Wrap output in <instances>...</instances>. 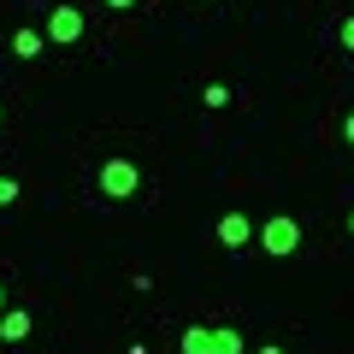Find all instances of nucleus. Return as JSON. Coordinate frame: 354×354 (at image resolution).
I'll return each mask as SVG.
<instances>
[{
    "instance_id": "obj_1",
    "label": "nucleus",
    "mask_w": 354,
    "mask_h": 354,
    "mask_svg": "<svg viewBox=\"0 0 354 354\" xmlns=\"http://www.w3.org/2000/svg\"><path fill=\"white\" fill-rule=\"evenodd\" d=\"M254 242H260V254H272V260H290V254L301 248V225H295L290 213H272L260 230H254Z\"/></svg>"
},
{
    "instance_id": "obj_2",
    "label": "nucleus",
    "mask_w": 354,
    "mask_h": 354,
    "mask_svg": "<svg viewBox=\"0 0 354 354\" xmlns=\"http://www.w3.org/2000/svg\"><path fill=\"white\" fill-rule=\"evenodd\" d=\"M136 189H142V171H136V160L113 153V160L101 165V195H106V201H136Z\"/></svg>"
},
{
    "instance_id": "obj_3",
    "label": "nucleus",
    "mask_w": 354,
    "mask_h": 354,
    "mask_svg": "<svg viewBox=\"0 0 354 354\" xmlns=\"http://www.w3.org/2000/svg\"><path fill=\"white\" fill-rule=\"evenodd\" d=\"M83 30H88V18L77 12L71 0H59V6L48 12V24H41V36H48L53 48H71V41H83Z\"/></svg>"
},
{
    "instance_id": "obj_4",
    "label": "nucleus",
    "mask_w": 354,
    "mask_h": 354,
    "mask_svg": "<svg viewBox=\"0 0 354 354\" xmlns=\"http://www.w3.org/2000/svg\"><path fill=\"white\" fill-rule=\"evenodd\" d=\"M218 242H225V248H248V242H254L248 213H225V218H218Z\"/></svg>"
},
{
    "instance_id": "obj_5",
    "label": "nucleus",
    "mask_w": 354,
    "mask_h": 354,
    "mask_svg": "<svg viewBox=\"0 0 354 354\" xmlns=\"http://www.w3.org/2000/svg\"><path fill=\"white\" fill-rule=\"evenodd\" d=\"M30 330H36V319L24 307H0V342H24Z\"/></svg>"
},
{
    "instance_id": "obj_6",
    "label": "nucleus",
    "mask_w": 354,
    "mask_h": 354,
    "mask_svg": "<svg viewBox=\"0 0 354 354\" xmlns=\"http://www.w3.org/2000/svg\"><path fill=\"white\" fill-rule=\"evenodd\" d=\"M41 48H48V36H41V30H30V24L12 30V53H18V59H41Z\"/></svg>"
},
{
    "instance_id": "obj_7",
    "label": "nucleus",
    "mask_w": 354,
    "mask_h": 354,
    "mask_svg": "<svg viewBox=\"0 0 354 354\" xmlns=\"http://www.w3.org/2000/svg\"><path fill=\"white\" fill-rule=\"evenodd\" d=\"M177 354H213V325H189L177 337Z\"/></svg>"
},
{
    "instance_id": "obj_8",
    "label": "nucleus",
    "mask_w": 354,
    "mask_h": 354,
    "mask_svg": "<svg viewBox=\"0 0 354 354\" xmlns=\"http://www.w3.org/2000/svg\"><path fill=\"white\" fill-rule=\"evenodd\" d=\"M213 354H248V337L230 325H213Z\"/></svg>"
},
{
    "instance_id": "obj_9",
    "label": "nucleus",
    "mask_w": 354,
    "mask_h": 354,
    "mask_svg": "<svg viewBox=\"0 0 354 354\" xmlns=\"http://www.w3.org/2000/svg\"><path fill=\"white\" fill-rule=\"evenodd\" d=\"M201 106H230V88L225 83H207L201 88Z\"/></svg>"
},
{
    "instance_id": "obj_10",
    "label": "nucleus",
    "mask_w": 354,
    "mask_h": 354,
    "mask_svg": "<svg viewBox=\"0 0 354 354\" xmlns=\"http://www.w3.org/2000/svg\"><path fill=\"white\" fill-rule=\"evenodd\" d=\"M18 201H24V189H18L12 177H0V213H6V207H18Z\"/></svg>"
},
{
    "instance_id": "obj_11",
    "label": "nucleus",
    "mask_w": 354,
    "mask_h": 354,
    "mask_svg": "<svg viewBox=\"0 0 354 354\" xmlns=\"http://www.w3.org/2000/svg\"><path fill=\"white\" fill-rule=\"evenodd\" d=\"M342 142H348V148H354V106H348V113H342Z\"/></svg>"
},
{
    "instance_id": "obj_12",
    "label": "nucleus",
    "mask_w": 354,
    "mask_h": 354,
    "mask_svg": "<svg viewBox=\"0 0 354 354\" xmlns=\"http://www.w3.org/2000/svg\"><path fill=\"white\" fill-rule=\"evenodd\" d=\"M142 0H106V12H136Z\"/></svg>"
},
{
    "instance_id": "obj_13",
    "label": "nucleus",
    "mask_w": 354,
    "mask_h": 354,
    "mask_svg": "<svg viewBox=\"0 0 354 354\" xmlns=\"http://www.w3.org/2000/svg\"><path fill=\"white\" fill-rule=\"evenodd\" d=\"M342 48L354 53V18H342Z\"/></svg>"
},
{
    "instance_id": "obj_14",
    "label": "nucleus",
    "mask_w": 354,
    "mask_h": 354,
    "mask_svg": "<svg viewBox=\"0 0 354 354\" xmlns=\"http://www.w3.org/2000/svg\"><path fill=\"white\" fill-rule=\"evenodd\" d=\"M254 354H283V348H278V342H266V348H254Z\"/></svg>"
},
{
    "instance_id": "obj_15",
    "label": "nucleus",
    "mask_w": 354,
    "mask_h": 354,
    "mask_svg": "<svg viewBox=\"0 0 354 354\" xmlns=\"http://www.w3.org/2000/svg\"><path fill=\"white\" fill-rule=\"evenodd\" d=\"M0 307H6V283H0Z\"/></svg>"
},
{
    "instance_id": "obj_16",
    "label": "nucleus",
    "mask_w": 354,
    "mask_h": 354,
    "mask_svg": "<svg viewBox=\"0 0 354 354\" xmlns=\"http://www.w3.org/2000/svg\"><path fill=\"white\" fill-rule=\"evenodd\" d=\"M201 6H218V0H201Z\"/></svg>"
},
{
    "instance_id": "obj_17",
    "label": "nucleus",
    "mask_w": 354,
    "mask_h": 354,
    "mask_svg": "<svg viewBox=\"0 0 354 354\" xmlns=\"http://www.w3.org/2000/svg\"><path fill=\"white\" fill-rule=\"evenodd\" d=\"M348 230H354V213H348Z\"/></svg>"
}]
</instances>
